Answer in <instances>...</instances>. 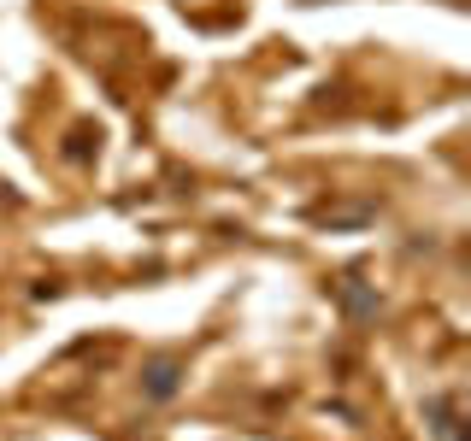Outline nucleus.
<instances>
[{
	"instance_id": "nucleus-1",
	"label": "nucleus",
	"mask_w": 471,
	"mask_h": 441,
	"mask_svg": "<svg viewBox=\"0 0 471 441\" xmlns=\"http://www.w3.org/2000/svg\"><path fill=\"white\" fill-rule=\"evenodd\" d=\"M177 377H183V365H177V359H154V365L142 370V388L154 400H172L177 395Z\"/></svg>"
}]
</instances>
